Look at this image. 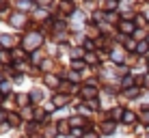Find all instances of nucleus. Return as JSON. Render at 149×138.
Listing matches in <instances>:
<instances>
[{"label": "nucleus", "instance_id": "f257e3e1", "mask_svg": "<svg viewBox=\"0 0 149 138\" xmlns=\"http://www.w3.org/2000/svg\"><path fill=\"white\" fill-rule=\"evenodd\" d=\"M132 28H134V26H132L130 22H123V24H121V30H123V33H132Z\"/></svg>", "mask_w": 149, "mask_h": 138}, {"label": "nucleus", "instance_id": "f03ea898", "mask_svg": "<svg viewBox=\"0 0 149 138\" xmlns=\"http://www.w3.org/2000/svg\"><path fill=\"white\" fill-rule=\"evenodd\" d=\"M123 121H125V123H132V121H134V114H132V112H125V114H123Z\"/></svg>", "mask_w": 149, "mask_h": 138}, {"label": "nucleus", "instance_id": "7ed1b4c3", "mask_svg": "<svg viewBox=\"0 0 149 138\" xmlns=\"http://www.w3.org/2000/svg\"><path fill=\"white\" fill-rule=\"evenodd\" d=\"M145 123H149V114H145Z\"/></svg>", "mask_w": 149, "mask_h": 138}]
</instances>
